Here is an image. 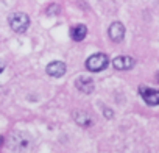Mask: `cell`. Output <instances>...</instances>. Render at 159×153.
Returning a JSON list of instances; mask_svg holds the SVG:
<instances>
[{"instance_id":"4fadbf2b","label":"cell","mask_w":159,"mask_h":153,"mask_svg":"<svg viewBox=\"0 0 159 153\" xmlns=\"http://www.w3.org/2000/svg\"><path fill=\"white\" fill-rule=\"evenodd\" d=\"M3 145V136H0V147Z\"/></svg>"},{"instance_id":"6da1fadb","label":"cell","mask_w":159,"mask_h":153,"mask_svg":"<svg viewBox=\"0 0 159 153\" xmlns=\"http://www.w3.org/2000/svg\"><path fill=\"white\" fill-rule=\"evenodd\" d=\"M8 24L13 31L16 33H25L30 27V17L25 13H13L8 17Z\"/></svg>"},{"instance_id":"8fae6325","label":"cell","mask_w":159,"mask_h":153,"mask_svg":"<svg viewBox=\"0 0 159 153\" xmlns=\"http://www.w3.org/2000/svg\"><path fill=\"white\" fill-rule=\"evenodd\" d=\"M103 111H105L103 114H105L106 119H111V117L114 116V114H112V109H109V108H105V106H103Z\"/></svg>"},{"instance_id":"9c48e42d","label":"cell","mask_w":159,"mask_h":153,"mask_svg":"<svg viewBox=\"0 0 159 153\" xmlns=\"http://www.w3.org/2000/svg\"><path fill=\"white\" fill-rule=\"evenodd\" d=\"M73 120H75L80 127H91V125H92V119H91L89 114H86L84 111H76V113H73Z\"/></svg>"},{"instance_id":"7c38bea8","label":"cell","mask_w":159,"mask_h":153,"mask_svg":"<svg viewBox=\"0 0 159 153\" xmlns=\"http://www.w3.org/2000/svg\"><path fill=\"white\" fill-rule=\"evenodd\" d=\"M3 70H5V63H3V61H0V73H2Z\"/></svg>"},{"instance_id":"8992f818","label":"cell","mask_w":159,"mask_h":153,"mask_svg":"<svg viewBox=\"0 0 159 153\" xmlns=\"http://www.w3.org/2000/svg\"><path fill=\"white\" fill-rule=\"evenodd\" d=\"M66 70H67V67H66V64H64L62 61H52V63L45 67L47 75L53 76V78H61V76L66 73Z\"/></svg>"},{"instance_id":"ba28073f","label":"cell","mask_w":159,"mask_h":153,"mask_svg":"<svg viewBox=\"0 0 159 153\" xmlns=\"http://www.w3.org/2000/svg\"><path fill=\"white\" fill-rule=\"evenodd\" d=\"M86 35H88V28H86V25H83V24L73 25V27L70 28V38H72L75 42H81V41L86 38Z\"/></svg>"},{"instance_id":"52a82bcc","label":"cell","mask_w":159,"mask_h":153,"mask_svg":"<svg viewBox=\"0 0 159 153\" xmlns=\"http://www.w3.org/2000/svg\"><path fill=\"white\" fill-rule=\"evenodd\" d=\"M134 64H136V59L131 56H126V55H122V56H117L112 59V66L117 70H129L134 67Z\"/></svg>"},{"instance_id":"277c9868","label":"cell","mask_w":159,"mask_h":153,"mask_svg":"<svg viewBox=\"0 0 159 153\" xmlns=\"http://www.w3.org/2000/svg\"><path fill=\"white\" fill-rule=\"evenodd\" d=\"M75 86L80 92H83V94H91L94 92L95 89V83L94 80L91 78V76H86V75H81V76H78V78L75 80Z\"/></svg>"},{"instance_id":"7a4b0ae2","label":"cell","mask_w":159,"mask_h":153,"mask_svg":"<svg viewBox=\"0 0 159 153\" xmlns=\"http://www.w3.org/2000/svg\"><path fill=\"white\" fill-rule=\"evenodd\" d=\"M109 58L105 53H94L86 59V69L89 72H102L108 67Z\"/></svg>"},{"instance_id":"5bb4252c","label":"cell","mask_w":159,"mask_h":153,"mask_svg":"<svg viewBox=\"0 0 159 153\" xmlns=\"http://www.w3.org/2000/svg\"><path fill=\"white\" fill-rule=\"evenodd\" d=\"M156 81H157V83H159V73H157V75H156Z\"/></svg>"},{"instance_id":"3957f363","label":"cell","mask_w":159,"mask_h":153,"mask_svg":"<svg viewBox=\"0 0 159 153\" xmlns=\"http://www.w3.org/2000/svg\"><path fill=\"white\" fill-rule=\"evenodd\" d=\"M139 94L147 105H150V106L159 105V91L157 89H151L148 86H139Z\"/></svg>"},{"instance_id":"30bf717a","label":"cell","mask_w":159,"mask_h":153,"mask_svg":"<svg viewBox=\"0 0 159 153\" xmlns=\"http://www.w3.org/2000/svg\"><path fill=\"white\" fill-rule=\"evenodd\" d=\"M59 13V7L58 5H50L48 8H47V14H50V16H55V14H58Z\"/></svg>"},{"instance_id":"5b68a950","label":"cell","mask_w":159,"mask_h":153,"mask_svg":"<svg viewBox=\"0 0 159 153\" xmlns=\"http://www.w3.org/2000/svg\"><path fill=\"white\" fill-rule=\"evenodd\" d=\"M108 36L112 42H122L125 38V25L122 22H112L108 28Z\"/></svg>"}]
</instances>
